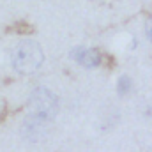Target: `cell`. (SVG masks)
Wrapping results in <instances>:
<instances>
[{"label":"cell","instance_id":"3","mask_svg":"<svg viewBox=\"0 0 152 152\" xmlns=\"http://www.w3.org/2000/svg\"><path fill=\"white\" fill-rule=\"evenodd\" d=\"M71 57L75 58L80 66L88 67V69H90V67H97L99 62H101V55H99L96 50H92V48H83V46L75 48V50L71 51Z\"/></svg>","mask_w":152,"mask_h":152},{"label":"cell","instance_id":"2","mask_svg":"<svg viewBox=\"0 0 152 152\" xmlns=\"http://www.w3.org/2000/svg\"><path fill=\"white\" fill-rule=\"evenodd\" d=\"M28 112L32 117H37L42 120H51L58 112V99L50 88L37 87L32 90L28 97Z\"/></svg>","mask_w":152,"mask_h":152},{"label":"cell","instance_id":"4","mask_svg":"<svg viewBox=\"0 0 152 152\" xmlns=\"http://www.w3.org/2000/svg\"><path fill=\"white\" fill-rule=\"evenodd\" d=\"M133 88V83H131V78L129 76H120L118 81H117V90L120 96H126L129 94V90Z\"/></svg>","mask_w":152,"mask_h":152},{"label":"cell","instance_id":"1","mask_svg":"<svg viewBox=\"0 0 152 152\" xmlns=\"http://www.w3.org/2000/svg\"><path fill=\"white\" fill-rule=\"evenodd\" d=\"M44 53L36 41H20L11 51V64L20 75H32L42 66Z\"/></svg>","mask_w":152,"mask_h":152},{"label":"cell","instance_id":"5","mask_svg":"<svg viewBox=\"0 0 152 152\" xmlns=\"http://www.w3.org/2000/svg\"><path fill=\"white\" fill-rule=\"evenodd\" d=\"M147 36H149V39H151V42H152V20L149 21V25H147Z\"/></svg>","mask_w":152,"mask_h":152}]
</instances>
